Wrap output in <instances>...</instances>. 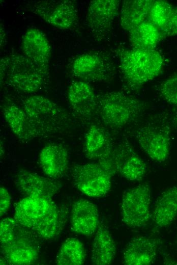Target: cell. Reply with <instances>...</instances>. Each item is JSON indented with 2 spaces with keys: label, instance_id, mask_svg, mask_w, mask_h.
I'll use <instances>...</instances> for the list:
<instances>
[{
  "label": "cell",
  "instance_id": "obj_26",
  "mask_svg": "<svg viewBox=\"0 0 177 265\" xmlns=\"http://www.w3.org/2000/svg\"><path fill=\"white\" fill-rule=\"evenodd\" d=\"M85 258L83 244L76 238H69L61 246L55 258V263L60 265H81Z\"/></svg>",
  "mask_w": 177,
  "mask_h": 265
},
{
  "label": "cell",
  "instance_id": "obj_17",
  "mask_svg": "<svg viewBox=\"0 0 177 265\" xmlns=\"http://www.w3.org/2000/svg\"><path fill=\"white\" fill-rule=\"evenodd\" d=\"M88 83L73 81L67 91V99L72 111L77 116L87 118L97 114V98Z\"/></svg>",
  "mask_w": 177,
  "mask_h": 265
},
{
  "label": "cell",
  "instance_id": "obj_32",
  "mask_svg": "<svg viewBox=\"0 0 177 265\" xmlns=\"http://www.w3.org/2000/svg\"><path fill=\"white\" fill-rule=\"evenodd\" d=\"M175 122H176V123L177 124V113H176V114L175 115Z\"/></svg>",
  "mask_w": 177,
  "mask_h": 265
},
{
  "label": "cell",
  "instance_id": "obj_31",
  "mask_svg": "<svg viewBox=\"0 0 177 265\" xmlns=\"http://www.w3.org/2000/svg\"><path fill=\"white\" fill-rule=\"evenodd\" d=\"M0 32H1V48H2L5 46L6 43V32L4 28V25L1 23L0 26Z\"/></svg>",
  "mask_w": 177,
  "mask_h": 265
},
{
  "label": "cell",
  "instance_id": "obj_2",
  "mask_svg": "<svg viewBox=\"0 0 177 265\" xmlns=\"http://www.w3.org/2000/svg\"><path fill=\"white\" fill-rule=\"evenodd\" d=\"M1 252L7 263L33 264L38 258L40 243L38 235L14 218H6L0 224Z\"/></svg>",
  "mask_w": 177,
  "mask_h": 265
},
{
  "label": "cell",
  "instance_id": "obj_25",
  "mask_svg": "<svg viewBox=\"0 0 177 265\" xmlns=\"http://www.w3.org/2000/svg\"><path fill=\"white\" fill-rule=\"evenodd\" d=\"M129 41L133 48L153 49L163 38L160 30L146 20L129 32Z\"/></svg>",
  "mask_w": 177,
  "mask_h": 265
},
{
  "label": "cell",
  "instance_id": "obj_16",
  "mask_svg": "<svg viewBox=\"0 0 177 265\" xmlns=\"http://www.w3.org/2000/svg\"><path fill=\"white\" fill-rule=\"evenodd\" d=\"M21 47L24 56L39 68L49 73L51 46L41 31L36 28L27 30L22 36Z\"/></svg>",
  "mask_w": 177,
  "mask_h": 265
},
{
  "label": "cell",
  "instance_id": "obj_21",
  "mask_svg": "<svg viewBox=\"0 0 177 265\" xmlns=\"http://www.w3.org/2000/svg\"><path fill=\"white\" fill-rule=\"evenodd\" d=\"M177 215V187H170L157 198L152 214V219L159 228L170 225Z\"/></svg>",
  "mask_w": 177,
  "mask_h": 265
},
{
  "label": "cell",
  "instance_id": "obj_23",
  "mask_svg": "<svg viewBox=\"0 0 177 265\" xmlns=\"http://www.w3.org/2000/svg\"><path fill=\"white\" fill-rule=\"evenodd\" d=\"M113 148L108 136L103 128L92 125L84 137L83 151L86 158L100 160L108 155Z\"/></svg>",
  "mask_w": 177,
  "mask_h": 265
},
{
  "label": "cell",
  "instance_id": "obj_5",
  "mask_svg": "<svg viewBox=\"0 0 177 265\" xmlns=\"http://www.w3.org/2000/svg\"><path fill=\"white\" fill-rule=\"evenodd\" d=\"M97 114L110 127L120 128L136 119L145 105L140 99L122 91H112L97 95Z\"/></svg>",
  "mask_w": 177,
  "mask_h": 265
},
{
  "label": "cell",
  "instance_id": "obj_4",
  "mask_svg": "<svg viewBox=\"0 0 177 265\" xmlns=\"http://www.w3.org/2000/svg\"><path fill=\"white\" fill-rule=\"evenodd\" d=\"M1 84L6 77L8 84L19 92L32 94L44 88L50 73L36 66L24 55H13L1 60Z\"/></svg>",
  "mask_w": 177,
  "mask_h": 265
},
{
  "label": "cell",
  "instance_id": "obj_7",
  "mask_svg": "<svg viewBox=\"0 0 177 265\" xmlns=\"http://www.w3.org/2000/svg\"><path fill=\"white\" fill-rule=\"evenodd\" d=\"M22 105L29 117L50 136L63 131L69 124L67 111L44 96H29L23 100Z\"/></svg>",
  "mask_w": 177,
  "mask_h": 265
},
{
  "label": "cell",
  "instance_id": "obj_22",
  "mask_svg": "<svg viewBox=\"0 0 177 265\" xmlns=\"http://www.w3.org/2000/svg\"><path fill=\"white\" fill-rule=\"evenodd\" d=\"M154 0H125L121 11L122 28L128 32L146 20Z\"/></svg>",
  "mask_w": 177,
  "mask_h": 265
},
{
  "label": "cell",
  "instance_id": "obj_1",
  "mask_svg": "<svg viewBox=\"0 0 177 265\" xmlns=\"http://www.w3.org/2000/svg\"><path fill=\"white\" fill-rule=\"evenodd\" d=\"M67 213L66 208L51 198L28 196L16 204L14 218L39 237L50 240L64 229Z\"/></svg>",
  "mask_w": 177,
  "mask_h": 265
},
{
  "label": "cell",
  "instance_id": "obj_12",
  "mask_svg": "<svg viewBox=\"0 0 177 265\" xmlns=\"http://www.w3.org/2000/svg\"><path fill=\"white\" fill-rule=\"evenodd\" d=\"M2 113L12 131L22 143L50 136L31 119L22 108L14 103L4 104Z\"/></svg>",
  "mask_w": 177,
  "mask_h": 265
},
{
  "label": "cell",
  "instance_id": "obj_19",
  "mask_svg": "<svg viewBox=\"0 0 177 265\" xmlns=\"http://www.w3.org/2000/svg\"><path fill=\"white\" fill-rule=\"evenodd\" d=\"M99 224L98 210L95 204L83 199L74 202L71 213V228L73 231L90 236L95 233Z\"/></svg>",
  "mask_w": 177,
  "mask_h": 265
},
{
  "label": "cell",
  "instance_id": "obj_3",
  "mask_svg": "<svg viewBox=\"0 0 177 265\" xmlns=\"http://www.w3.org/2000/svg\"><path fill=\"white\" fill-rule=\"evenodd\" d=\"M116 51L126 87L130 91L139 90L161 71L163 59L154 49L118 48Z\"/></svg>",
  "mask_w": 177,
  "mask_h": 265
},
{
  "label": "cell",
  "instance_id": "obj_24",
  "mask_svg": "<svg viewBox=\"0 0 177 265\" xmlns=\"http://www.w3.org/2000/svg\"><path fill=\"white\" fill-rule=\"evenodd\" d=\"M115 253V244L109 231L104 225H99L93 244L92 263L97 265L109 264L113 261Z\"/></svg>",
  "mask_w": 177,
  "mask_h": 265
},
{
  "label": "cell",
  "instance_id": "obj_20",
  "mask_svg": "<svg viewBox=\"0 0 177 265\" xmlns=\"http://www.w3.org/2000/svg\"><path fill=\"white\" fill-rule=\"evenodd\" d=\"M157 245L156 241L145 236L131 240L123 254V261L127 265H149L156 259Z\"/></svg>",
  "mask_w": 177,
  "mask_h": 265
},
{
  "label": "cell",
  "instance_id": "obj_9",
  "mask_svg": "<svg viewBox=\"0 0 177 265\" xmlns=\"http://www.w3.org/2000/svg\"><path fill=\"white\" fill-rule=\"evenodd\" d=\"M151 189L142 183L126 191L123 196L121 216L124 223L132 228L146 224L150 217Z\"/></svg>",
  "mask_w": 177,
  "mask_h": 265
},
{
  "label": "cell",
  "instance_id": "obj_13",
  "mask_svg": "<svg viewBox=\"0 0 177 265\" xmlns=\"http://www.w3.org/2000/svg\"><path fill=\"white\" fill-rule=\"evenodd\" d=\"M110 155L116 171L130 181H140L146 173L144 161L129 143H123L113 148Z\"/></svg>",
  "mask_w": 177,
  "mask_h": 265
},
{
  "label": "cell",
  "instance_id": "obj_14",
  "mask_svg": "<svg viewBox=\"0 0 177 265\" xmlns=\"http://www.w3.org/2000/svg\"><path fill=\"white\" fill-rule=\"evenodd\" d=\"M136 138L142 150L155 162H164L170 151V137L165 129L150 126L138 129Z\"/></svg>",
  "mask_w": 177,
  "mask_h": 265
},
{
  "label": "cell",
  "instance_id": "obj_30",
  "mask_svg": "<svg viewBox=\"0 0 177 265\" xmlns=\"http://www.w3.org/2000/svg\"><path fill=\"white\" fill-rule=\"evenodd\" d=\"M11 202V197L8 190L4 187L0 188V211L1 217L4 215L9 210Z\"/></svg>",
  "mask_w": 177,
  "mask_h": 265
},
{
  "label": "cell",
  "instance_id": "obj_11",
  "mask_svg": "<svg viewBox=\"0 0 177 265\" xmlns=\"http://www.w3.org/2000/svg\"><path fill=\"white\" fill-rule=\"evenodd\" d=\"M120 3L118 0H94L90 2L86 21L96 40H104L111 32Z\"/></svg>",
  "mask_w": 177,
  "mask_h": 265
},
{
  "label": "cell",
  "instance_id": "obj_28",
  "mask_svg": "<svg viewBox=\"0 0 177 265\" xmlns=\"http://www.w3.org/2000/svg\"><path fill=\"white\" fill-rule=\"evenodd\" d=\"M159 91L167 102L177 104V73L164 81L160 85Z\"/></svg>",
  "mask_w": 177,
  "mask_h": 265
},
{
  "label": "cell",
  "instance_id": "obj_18",
  "mask_svg": "<svg viewBox=\"0 0 177 265\" xmlns=\"http://www.w3.org/2000/svg\"><path fill=\"white\" fill-rule=\"evenodd\" d=\"M69 163L68 151L62 144L49 143L40 152L39 163L44 174L49 178L57 179L66 172Z\"/></svg>",
  "mask_w": 177,
  "mask_h": 265
},
{
  "label": "cell",
  "instance_id": "obj_27",
  "mask_svg": "<svg viewBox=\"0 0 177 265\" xmlns=\"http://www.w3.org/2000/svg\"><path fill=\"white\" fill-rule=\"evenodd\" d=\"M172 7L167 1H154L149 11L148 20L161 31L169 19Z\"/></svg>",
  "mask_w": 177,
  "mask_h": 265
},
{
  "label": "cell",
  "instance_id": "obj_15",
  "mask_svg": "<svg viewBox=\"0 0 177 265\" xmlns=\"http://www.w3.org/2000/svg\"><path fill=\"white\" fill-rule=\"evenodd\" d=\"M14 178L18 192L25 197L51 198L62 187L56 179L44 177L24 169L19 170Z\"/></svg>",
  "mask_w": 177,
  "mask_h": 265
},
{
  "label": "cell",
  "instance_id": "obj_29",
  "mask_svg": "<svg viewBox=\"0 0 177 265\" xmlns=\"http://www.w3.org/2000/svg\"><path fill=\"white\" fill-rule=\"evenodd\" d=\"M161 32L163 38L177 35V6L172 7L169 19Z\"/></svg>",
  "mask_w": 177,
  "mask_h": 265
},
{
  "label": "cell",
  "instance_id": "obj_10",
  "mask_svg": "<svg viewBox=\"0 0 177 265\" xmlns=\"http://www.w3.org/2000/svg\"><path fill=\"white\" fill-rule=\"evenodd\" d=\"M31 11L45 22L60 29H69L78 22L76 3L69 0H47L36 2Z\"/></svg>",
  "mask_w": 177,
  "mask_h": 265
},
{
  "label": "cell",
  "instance_id": "obj_6",
  "mask_svg": "<svg viewBox=\"0 0 177 265\" xmlns=\"http://www.w3.org/2000/svg\"><path fill=\"white\" fill-rule=\"evenodd\" d=\"M72 75L87 83L111 81L116 73V66L110 55L101 50H91L75 57L70 65Z\"/></svg>",
  "mask_w": 177,
  "mask_h": 265
},
{
  "label": "cell",
  "instance_id": "obj_8",
  "mask_svg": "<svg viewBox=\"0 0 177 265\" xmlns=\"http://www.w3.org/2000/svg\"><path fill=\"white\" fill-rule=\"evenodd\" d=\"M72 176L75 187L89 197H102L111 188L112 175L99 162L76 165Z\"/></svg>",
  "mask_w": 177,
  "mask_h": 265
}]
</instances>
